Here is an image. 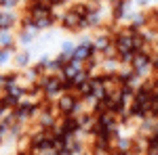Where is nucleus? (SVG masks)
<instances>
[{
  "label": "nucleus",
  "mask_w": 158,
  "mask_h": 155,
  "mask_svg": "<svg viewBox=\"0 0 158 155\" xmlns=\"http://www.w3.org/2000/svg\"><path fill=\"white\" fill-rule=\"evenodd\" d=\"M154 69L158 72V59H154Z\"/></svg>",
  "instance_id": "20e7f679"
},
{
  "label": "nucleus",
  "mask_w": 158,
  "mask_h": 155,
  "mask_svg": "<svg viewBox=\"0 0 158 155\" xmlns=\"http://www.w3.org/2000/svg\"><path fill=\"white\" fill-rule=\"evenodd\" d=\"M13 23V15H0V29L9 27Z\"/></svg>",
  "instance_id": "7ed1b4c3"
},
{
  "label": "nucleus",
  "mask_w": 158,
  "mask_h": 155,
  "mask_svg": "<svg viewBox=\"0 0 158 155\" xmlns=\"http://www.w3.org/2000/svg\"><path fill=\"white\" fill-rule=\"evenodd\" d=\"M59 109L63 111V113H74L76 109H78V101H74V96H63L59 101Z\"/></svg>",
  "instance_id": "f257e3e1"
},
{
  "label": "nucleus",
  "mask_w": 158,
  "mask_h": 155,
  "mask_svg": "<svg viewBox=\"0 0 158 155\" xmlns=\"http://www.w3.org/2000/svg\"><path fill=\"white\" fill-rule=\"evenodd\" d=\"M93 52H95V46H91V44H82V46L76 48V52H74V61H85V59H89Z\"/></svg>",
  "instance_id": "f03ea898"
}]
</instances>
